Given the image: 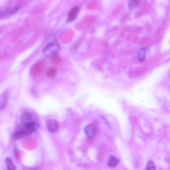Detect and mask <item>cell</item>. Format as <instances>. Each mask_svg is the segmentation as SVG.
I'll list each match as a JSON object with an SVG mask.
<instances>
[{
	"label": "cell",
	"mask_w": 170,
	"mask_h": 170,
	"mask_svg": "<svg viewBox=\"0 0 170 170\" xmlns=\"http://www.w3.org/2000/svg\"><path fill=\"white\" fill-rule=\"evenodd\" d=\"M60 49L59 43L56 40L50 42L43 50L44 55L46 57H53L57 54Z\"/></svg>",
	"instance_id": "6da1fadb"
},
{
	"label": "cell",
	"mask_w": 170,
	"mask_h": 170,
	"mask_svg": "<svg viewBox=\"0 0 170 170\" xmlns=\"http://www.w3.org/2000/svg\"><path fill=\"white\" fill-rule=\"evenodd\" d=\"M26 125H19L16 128L15 131L13 135V138L15 139L22 138L31 134Z\"/></svg>",
	"instance_id": "7a4b0ae2"
},
{
	"label": "cell",
	"mask_w": 170,
	"mask_h": 170,
	"mask_svg": "<svg viewBox=\"0 0 170 170\" xmlns=\"http://www.w3.org/2000/svg\"><path fill=\"white\" fill-rule=\"evenodd\" d=\"M20 120L21 123L24 125L34 122L33 116L28 112H24L21 114Z\"/></svg>",
	"instance_id": "3957f363"
},
{
	"label": "cell",
	"mask_w": 170,
	"mask_h": 170,
	"mask_svg": "<svg viewBox=\"0 0 170 170\" xmlns=\"http://www.w3.org/2000/svg\"><path fill=\"white\" fill-rule=\"evenodd\" d=\"M86 135L90 139L94 138L97 132V129L95 126L93 124L88 125L85 129Z\"/></svg>",
	"instance_id": "277c9868"
},
{
	"label": "cell",
	"mask_w": 170,
	"mask_h": 170,
	"mask_svg": "<svg viewBox=\"0 0 170 170\" xmlns=\"http://www.w3.org/2000/svg\"><path fill=\"white\" fill-rule=\"evenodd\" d=\"M46 127L49 131L51 133L55 132L59 126V122L54 119H49L46 122Z\"/></svg>",
	"instance_id": "5b68a950"
},
{
	"label": "cell",
	"mask_w": 170,
	"mask_h": 170,
	"mask_svg": "<svg viewBox=\"0 0 170 170\" xmlns=\"http://www.w3.org/2000/svg\"><path fill=\"white\" fill-rule=\"evenodd\" d=\"M8 92L6 91L2 93L0 100V109L1 110H3L6 108L7 102H8Z\"/></svg>",
	"instance_id": "8992f818"
},
{
	"label": "cell",
	"mask_w": 170,
	"mask_h": 170,
	"mask_svg": "<svg viewBox=\"0 0 170 170\" xmlns=\"http://www.w3.org/2000/svg\"><path fill=\"white\" fill-rule=\"evenodd\" d=\"M80 11V8L75 7L72 9L70 11L68 15V20L69 22H73L76 19Z\"/></svg>",
	"instance_id": "52a82bcc"
},
{
	"label": "cell",
	"mask_w": 170,
	"mask_h": 170,
	"mask_svg": "<svg viewBox=\"0 0 170 170\" xmlns=\"http://www.w3.org/2000/svg\"><path fill=\"white\" fill-rule=\"evenodd\" d=\"M43 66L41 63L38 62L35 65L32 69V74L33 76H35L41 73L43 69Z\"/></svg>",
	"instance_id": "ba28073f"
},
{
	"label": "cell",
	"mask_w": 170,
	"mask_h": 170,
	"mask_svg": "<svg viewBox=\"0 0 170 170\" xmlns=\"http://www.w3.org/2000/svg\"><path fill=\"white\" fill-rule=\"evenodd\" d=\"M20 8V6L19 5L16 6L13 8L9 9V10L5 12L2 13V15L4 16H9L14 15L17 13V12L19 10Z\"/></svg>",
	"instance_id": "9c48e42d"
},
{
	"label": "cell",
	"mask_w": 170,
	"mask_h": 170,
	"mask_svg": "<svg viewBox=\"0 0 170 170\" xmlns=\"http://www.w3.org/2000/svg\"><path fill=\"white\" fill-rule=\"evenodd\" d=\"M146 49L145 48L140 49L137 54V59L139 61L143 62L145 60L146 53Z\"/></svg>",
	"instance_id": "30bf717a"
},
{
	"label": "cell",
	"mask_w": 170,
	"mask_h": 170,
	"mask_svg": "<svg viewBox=\"0 0 170 170\" xmlns=\"http://www.w3.org/2000/svg\"><path fill=\"white\" fill-rule=\"evenodd\" d=\"M28 129L29 131L31 132V133L36 132L38 130L39 128V125L36 123L33 122L29 123L28 124L25 125Z\"/></svg>",
	"instance_id": "8fae6325"
},
{
	"label": "cell",
	"mask_w": 170,
	"mask_h": 170,
	"mask_svg": "<svg viewBox=\"0 0 170 170\" xmlns=\"http://www.w3.org/2000/svg\"><path fill=\"white\" fill-rule=\"evenodd\" d=\"M5 163L7 168L8 170H14L16 169V167L13 163L12 160L9 158H6L5 159Z\"/></svg>",
	"instance_id": "7c38bea8"
},
{
	"label": "cell",
	"mask_w": 170,
	"mask_h": 170,
	"mask_svg": "<svg viewBox=\"0 0 170 170\" xmlns=\"http://www.w3.org/2000/svg\"><path fill=\"white\" fill-rule=\"evenodd\" d=\"M119 163V160L117 158L115 157H111L110 159H109L108 165L109 167H114L118 164Z\"/></svg>",
	"instance_id": "4fadbf2b"
},
{
	"label": "cell",
	"mask_w": 170,
	"mask_h": 170,
	"mask_svg": "<svg viewBox=\"0 0 170 170\" xmlns=\"http://www.w3.org/2000/svg\"><path fill=\"white\" fill-rule=\"evenodd\" d=\"M139 2V0H131L128 3V8L129 9H133L138 5Z\"/></svg>",
	"instance_id": "5bb4252c"
},
{
	"label": "cell",
	"mask_w": 170,
	"mask_h": 170,
	"mask_svg": "<svg viewBox=\"0 0 170 170\" xmlns=\"http://www.w3.org/2000/svg\"><path fill=\"white\" fill-rule=\"evenodd\" d=\"M56 74V70L54 69L51 68L48 71L47 75L49 78H52L55 77Z\"/></svg>",
	"instance_id": "9a60e30c"
},
{
	"label": "cell",
	"mask_w": 170,
	"mask_h": 170,
	"mask_svg": "<svg viewBox=\"0 0 170 170\" xmlns=\"http://www.w3.org/2000/svg\"><path fill=\"white\" fill-rule=\"evenodd\" d=\"M14 155L15 159L16 160H20V153L19 151L18 150H16L14 151Z\"/></svg>",
	"instance_id": "2e32d148"
},
{
	"label": "cell",
	"mask_w": 170,
	"mask_h": 170,
	"mask_svg": "<svg viewBox=\"0 0 170 170\" xmlns=\"http://www.w3.org/2000/svg\"><path fill=\"white\" fill-rule=\"evenodd\" d=\"M147 170H152L155 169V167L154 164L152 161H150L148 162L147 166Z\"/></svg>",
	"instance_id": "e0dca14e"
}]
</instances>
